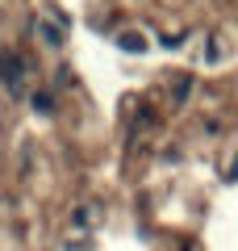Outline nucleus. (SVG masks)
I'll use <instances>...</instances> for the list:
<instances>
[{
    "label": "nucleus",
    "mask_w": 238,
    "mask_h": 251,
    "mask_svg": "<svg viewBox=\"0 0 238 251\" xmlns=\"http://www.w3.org/2000/svg\"><path fill=\"white\" fill-rule=\"evenodd\" d=\"M25 75H29V63L21 50H0V88L9 97H21L25 92Z\"/></svg>",
    "instance_id": "1"
},
{
    "label": "nucleus",
    "mask_w": 238,
    "mask_h": 251,
    "mask_svg": "<svg viewBox=\"0 0 238 251\" xmlns=\"http://www.w3.org/2000/svg\"><path fill=\"white\" fill-rule=\"evenodd\" d=\"M29 105H34V113H42V117H50V113H54L50 92H34V100H29Z\"/></svg>",
    "instance_id": "2"
},
{
    "label": "nucleus",
    "mask_w": 238,
    "mask_h": 251,
    "mask_svg": "<svg viewBox=\"0 0 238 251\" xmlns=\"http://www.w3.org/2000/svg\"><path fill=\"white\" fill-rule=\"evenodd\" d=\"M121 50H130V54L138 50L142 54V50H146V38H142V34H121Z\"/></svg>",
    "instance_id": "3"
},
{
    "label": "nucleus",
    "mask_w": 238,
    "mask_h": 251,
    "mask_svg": "<svg viewBox=\"0 0 238 251\" xmlns=\"http://www.w3.org/2000/svg\"><path fill=\"white\" fill-rule=\"evenodd\" d=\"M38 34L46 38V46H63V34H59L54 25H46V21H38Z\"/></svg>",
    "instance_id": "4"
},
{
    "label": "nucleus",
    "mask_w": 238,
    "mask_h": 251,
    "mask_svg": "<svg viewBox=\"0 0 238 251\" xmlns=\"http://www.w3.org/2000/svg\"><path fill=\"white\" fill-rule=\"evenodd\" d=\"M230 180H238V159H234V163H230Z\"/></svg>",
    "instance_id": "5"
}]
</instances>
